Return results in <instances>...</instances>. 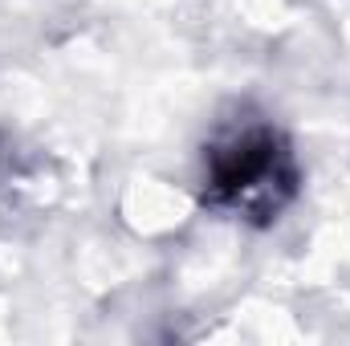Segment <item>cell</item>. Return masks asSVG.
Segmentation results:
<instances>
[{"instance_id": "1", "label": "cell", "mask_w": 350, "mask_h": 346, "mask_svg": "<svg viewBox=\"0 0 350 346\" xmlns=\"http://www.w3.org/2000/svg\"><path fill=\"white\" fill-rule=\"evenodd\" d=\"M289 179V159L277 147L273 131H241L212 151V187L220 204L237 212H277L293 187Z\"/></svg>"}]
</instances>
